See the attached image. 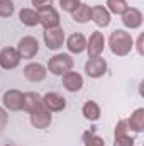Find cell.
I'll return each mask as SVG.
<instances>
[{
  "mask_svg": "<svg viewBox=\"0 0 144 146\" xmlns=\"http://www.w3.org/2000/svg\"><path fill=\"white\" fill-rule=\"evenodd\" d=\"M108 46H110V51L115 56H127L134 48V39L129 33H126L122 29H117L108 37Z\"/></svg>",
  "mask_w": 144,
  "mask_h": 146,
  "instance_id": "1",
  "label": "cell"
},
{
  "mask_svg": "<svg viewBox=\"0 0 144 146\" xmlns=\"http://www.w3.org/2000/svg\"><path fill=\"white\" fill-rule=\"evenodd\" d=\"M73 65H75V61H73V58L70 56V54L59 53V54H54L53 58H49L48 68H46V70H49V73H53V75L63 76L65 73L71 72Z\"/></svg>",
  "mask_w": 144,
  "mask_h": 146,
  "instance_id": "2",
  "label": "cell"
},
{
  "mask_svg": "<svg viewBox=\"0 0 144 146\" xmlns=\"http://www.w3.org/2000/svg\"><path fill=\"white\" fill-rule=\"evenodd\" d=\"M37 17H39V24L44 29H53V27H59V14L53 5L37 9Z\"/></svg>",
  "mask_w": 144,
  "mask_h": 146,
  "instance_id": "3",
  "label": "cell"
},
{
  "mask_svg": "<svg viewBox=\"0 0 144 146\" xmlns=\"http://www.w3.org/2000/svg\"><path fill=\"white\" fill-rule=\"evenodd\" d=\"M17 53L20 54V60H32L39 51V42L36 37L32 36H24L19 44H17Z\"/></svg>",
  "mask_w": 144,
  "mask_h": 146,
  "instance_id": "4",
  "label": "cell"
},
{
  "mask_svg": "<svg viewBox=\"0 0 144 146\" xmlns=\"http://www.w3.org/2000/svg\"><path fill=\"white\" fill-rule=\"evenodd\" d=\"M2 104L7 110H12V112L22 110L24 109V94L20 90H15V88L7 90L2 97Z\"/></svg>",
  "mask_w": 144,
  "mask_h": 146,
  "instance_id": "5",
  "label": "cell"
},
{
  "mask_svg": "<svg viewBox=\"0 0 144 146\" xmlns=\"http://www.w3.org/2000/svg\"><path fill=\"white\" fill-rule=\"evenodd\" d=\"M42 37H44V42L48 46V49H59L65 42V31L61 27H53V29H44L42 33Z\"/></svg>",
  "mask_w": 144,
  "mask_h": 146,
  "instance_id": "6",
  "label": "cell"
},
{
  "mask_svg": "<svg viewBox=\"0 0 144 146\" xmlns=\"http://www.w3.org/2000/svg\"><path fill=\"white\" fill-rule=\"evenodd\" d=\"M105 48V37L100 31H93L88 41H87V51H88V58H97L104 53Z\"/></svg>",
  "mask_w": 144,
  "mask_h": 146,
  "instance_id": "7",
  "label": "cell"
},
{
  "mask_svg": "<svg viewBox=\"0 0 144 146\" xmlns=\"http://www.w3.org/2000/svg\"><path fill=\"white\" fill-rule=\"evenodd\" d=\"M85 73L90 78H100L107 73V61L102 56L97 58H88V61L85 63Z\"/></svg>",
  "mask_w": 144,
  "mask_h": 146,
  "instance_id": "8",
  "label": "cell"
},
{
  "mask_svg": "<svg viewBox=\"0 0 144 146\" xmlns=\"http://www.w3.org/2000/svg\"><path fill=\"white\" fill-rule=\"evenodd\" d=\"M20 63V54L15 48H3L0 51V66L3 70H14Z\"/></svg>",
  "mask_w": 144,
  "mask_h": 146,
  "instance_id": "9",
  "label": "cell"
},
{
  "mask_svg": "<svg viewBox=\"0 0 144 146\" xmlns=\"http://www.w3.org/2000/svg\"><path fill=\"white\" fill-rule=\"evenodd\" d=\"M42 106L49 112H61L66 107V99L56 92H48L46 95H42Z\"/></svg>",
  "mask_w": 144,
  "mask_h": 146,
  "instance_id": "10",
  "label": "cell"
},
{
  "mask_svg": "<svg viewBox=\"0 0 144 146\" xmlns=\"http://www.w3.org/2000/svg\"><path fill=\"white\" fill-rule=\"evenodd\" d=\"M122 24L129 29H137L143 26V12L136 7H129L122 14Z\"/></svg>",
  "mask_w": 144,
  "mask_h": 146,
  "instance_id": "11",
  "label": "cell"
},
{
  "mask_svg": "<svg viewBox=\"0 0 144 146\" xmlns=\"http://www.w3.org/2000/svg\"><path fill=\"white\" fill-rule=\"evenodd\" d=\"M51 121H53L51 112L46 109L44 106H42L41 109L31 112V124H32L36 129H46V127H49Z\"/></svg>",
  "mask_w": 144,
  "mask_h": 146,
  "instance_id": "12",
  "label": "cell"
},
{
  "mask_svg": "<svg viewBox=\"0 0 144 146\" xmlns=\"http://www.w3.org/2000/svg\"><path fill=\"white\" fill-rule=\"evenodd\" d=\"M46 75H48V70H46V66L44 65H41V63H29V65H26V68H24V76L29 80V82H42L44 78H46Z\"/></svg>",
  "mask_w": 144,
  "mask_h": 146,
  "instance_id": "13",
  "label": "cell"
},
{
  "mask_svg": "<svg viewBox=\"0 0 144 146\" xmlns=\"http://www.w3.org/2000/svg\"><path fill=\"white\" fill-rule=\"evenodd\" d=\"M90 21H93L98 27H107L110 24V12L104 5H95V7H92Z\"/></svg>",
  "mask_w": 144,
  "mask_h": 146,
  "instance_id": "14",
  "label": "cell"
},
{
  "mask_svg": "<svg viewBox=\"0 0 144 146\" xmlns=\"http://www.w3.org/2000/svg\"><path fill=\"white\" fill-rule=\"evenodd\" d=\"M63 87L68 92H78L83 87V76L76 72H68L63 75Z\"/></svg>",
  "mask_w": 144,
  "mask_h": 146,
  "instance_id": "15",
  "label": "cell"
},
{
  "mask_svg": "<svg viewBox=\"0 0 144 146\" xmlns=\"http://www.w3.org/2000/svg\"><path fill=\"white\" fill-rule=\"evenodd\" d=\"M66 46L70 49V53H75V54H80L87 49V37L83 36L81 33H75L68 37L66 41Z\"/></svg>",
  "mask_w": 144,
  "mask_h": 146,
  "instance_id": "16",
  "label": "cell"
},
{
  "mask_svg": "<svg viewBox=\"0 0 144 146\" xmlns=\"http://www.w3.org/2000/svg\"><path fill=\"white\" fill-rule=\"evenodd\" d=\"M126 122H127L129 131H134V133H143V131H144V109H143V107L136 109L132 114H131V117H129Z\"/></svg>",
  "mask_w": 144,
  "mask_h": 146,
  "instance_id": "17",
  "label": "cell"
},
{
  "mask_svg": "<svg viewBox=\"0 0 144 146\" xmlns=\"http://www.w3.org/2000/svg\"><path fill=\"white\" fill-rule=\"evenodd\" d=\"M42 107V97L37 92H27L24 94V110L26 112H34Z\"/></svg>",
  "mask_w": 144,
  "mask_h": 146,
  "instance_id": "18",
  "label": "cell"
},
{
  "mask_svg": "<svg viewBox=\"0 0 144 146\" xmlns=\"http://www.w3.org/2000/svg\"><path fill=\"white\" fill-rule=\"evenodd\" d=\"M90 15H92V7L87 5V3H80L75 10L71 12V17L75 22L78 24H85L90 21Z\"/></svg>",
  "mask_w": 144,
  "mask_h": 146,
  "instance_id": "19",
  "label": "cell"
},
{
  "mask_svg": "<svg viewBox=\"0 0 144 146\" xmlns=\"http://www.w3.org/2000/svg\"><path fill=\"white\" fill-rule=\"evenodd\" d=\"M81 114H83V117H85L87 121H98L102 112H100V107H98L97 102L88 100V102L83 104V107H81Z\"/></svg>",
  "mask_w": 144,
  "mask_h": 146,
  "instance_id": "20",
  "label": "cell"
},
{
  "mask_svg": "<svg viewBox=\"0 0 144 146\" xmlns=\"http://www.w3.org/2000/svg\"><path fill=\"white\" fill-rule=\"evenodd\" d=\"M19 19H20V22H22L24 26H27V27H34V26L39 24L37 10H34V9H22V10L19 12Z\"/></svg>",
  "mask_w": 144,
  "mask_h": 146,
  "instance_id": "21",
  "label": "cell"
},
{
  "mask_svg": "<svg viewBox=\"0 0 144 146\" xmlns=\"http://www.w3.org/2000/svg\"><path fill=\"white\" fill-rule=\"evenodd\" d=\"M127 9H129V5H127L126 0H107V10L110 14L122 15Z\"/></svg>",
  "mask_w": 144,
  "mask_h": 146,
  "instance_id": "22",
  "label": "cell"
},
{
  "mask_svg": "<svg viewBox=\"0 0 144 146\" xmlns=\"http://www.w3.org/2000/svg\"><path fill=\"white\" fill-rule=\"evenodd\" d=\"M15 7L12 0H0V17H10L14 14Z\"/></svg>",
  "mask_w": 144,
  "mask_h": 146,
  "instance_id": "23",
  "label": "cell"
},
{
  "mask_svg": "<svg viewBox=\"0 0 144 146\" xmlns=\"http://www.w3.org/2000/svg\"><path fill=\"white\" fill-rule=\"evenodd\" d=\"M83 141H85V146H105V141L93 133H87L83 136Z\"/></svg>",
  "mask_w": 144,
  "mask_h": 146,
  "instance_id": "24",
  "label": "cell"
},
{
  "mask_svg": "<svg viewBox=\"0 0 144 146\" xmlns=\"http://www.w3.org/2000/svg\"><path fill=\"white\" fill-rule=\"evenodd\" d=\"M134 138L129 134H122V136H115L114 139V146H134Z\"/></svg>",
  "mask_w": 144,
  "mask_h": 146,
  "instance_id": "25",
  "label": "cell"
},
{
  "mask_svg": "<svg viewBox=\"0 0 144 146\" xmlns=\"http://www.w3.org/2000/svg\"><path fill=\"white\" fill-rule=\"evenodd\" d=\"M81 2L80 0H59V5H61V9L65 10V12H70L71 14L73 10L80 5Z\"/></svg>",
  "mask_w": 144,
  "mask_h": 146,
  "instance_id": "26",
  "label": "cell"
},
{
  "mask_svg": "<svg viewBox=\"0 0 144 146\" xmlns=\"http://www.w3.org/2000/svg\"><path fill=\"white\" fill-rule=\"evenodd\" d=\"M122 134H129V127H127V122L122 119L115 124V129H114V136H122Z\"/></svg>",
  "mask_w": 144,
  "mask_h": 146,
  "instance_id": "27",
  "label": "cell"
},
{
  "mask_svg": "<svg viewBox=\"0 0 144 146\" xmlns=\"http://www.w3.org/2000/svg\"><path fill=\"white\" fill-rule=\"evenodd\" d=\"M32 5L36 9H42V7H48V5H53V0H31Z\"/></svg>",
  "mask_w": 144,
  "mask_h": 146,
  "instance_id": "28",
  "label": "cell"
},
{
  "mask_svg": "<svg viewBox=\"0 0 144 146\" xmlns=\"http://www.w3.org/2000/svg\"><path fill=\"white\" fill-rule=\"evenodd\" d=\"M7 121H9V115H7V112L0 107V131H2V129L7 126Z\"/></svg>",
  "mask_w": 144,
  "mask_h": 146,
  "instance_id": "29",
  "label": "cell"
},
{
  "mask_svg": "<svg viewBox=\"0 0 144 146\" xmlns=\"http://www.w3.org/2000/svg\"><path fill=\"white\" fill-rule=\"evenodd\" d=\"M137 53H139V54H144V49H143V36H139V39H137Z\"/></svg>",
  "mask_w": 144,
  "mask_h": 146,
  "instance_id": "30",
  "label": "cell"
}]
</instances>
